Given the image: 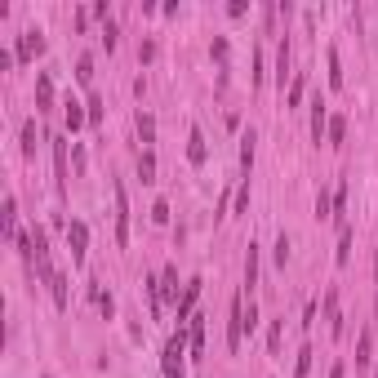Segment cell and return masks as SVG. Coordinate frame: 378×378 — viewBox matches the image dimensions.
I'll list each match as a JSON object with an SVG mask.
<instances>
[{
    "mask_svg": "<svg viewBox=\"0 0 378 378\" xmlns=\"http://www.w3.org/2000/svg\"><path fill=\"white\" fill-rule=\"evenodd\" d=\"M183 352H187V329H174L169 343H165V356H160L165 378H183Z\"/></svg>",
    "mask_w": 378,
    "mask_h": 378,
    "instance_id": "6da1fadb",
    "label": "cell"
},
{
    "mask_svg": "<svg viewBox=\"0 0 378 378\" xmlns=\"http://www.w3.org/2000/svg\"><path fill=\"white\" fill-rule=\"evenodd\" d=\"M245 343V294L232 298V325H227V352H241Z\"/></svg>",
    "mask_w": 378,
    "mask_h": 378,
    "instance_id": "7a4b0ae2",
    "label": "cell"
},
{
    "mask_svg": "<svg viewBox=\"0 0 378 378\" xmlns=\"http://www.w3.org/2000/svg\"><path fill=\"white\" fill-rule=\"evenodd\" d=\"M67 249H71V263L80 267L85 254H89V227L85 223H67Z\"/></svg>",
    "mask_w": 378,
    "mask_h": 378,
    "instance_id": "3957f363",
    "label": "cell"
},
{
    "mask_svg": "<svg viewBox=\"0 0 378 378\" xmlns=\"http://www.w3.org/2000/svg\"><path fill=\"white\" fill-rule=\"evenodd\" d=\"M111 192H116V245H129V196H125V183H116Z\"/></svg>",
    "mask_w": 378,
    "mask_h": 378,
    "instance_id": "277c9868",
    "label": "cell"
},
{
    "mask_svg": "<svg viewBox=\"0 0 378 378\" xmlns=\"http://www.w3.org/2000/svg\"><path fill=\"white\" fill-rule=\"evenodd\" d=\"M196 298H201V276H192V280L183 285V298H178V329H187V320L196 316V311H192Z\"/></svg>",
    "mask_w": 378,
    "mask_h": 378,
    "instance_id": "5b68a950",
    "label": "cell"
},
{
    "mask_svg": "<svg viewBox=\"0 0 378 378\" xmlns=\"http://www.w3.org/2000/svg\"><path fill=\"white\" fill-rule=\"evenodd\" d=\"M41 49H45V36L36 32V27H32V32H23V41H18V63H32Z\"/></svg>",
    "mask_w": 378,
    "mask_h": 378,
    "instance_id": "8992f818",
    "label": "cell"
},
{
    "mask_svg": "<svg viewBox=\"0 0 378 378\" xmlns=\"http://www.w3.org/2000/svg\"><path fill=\"white\" fill-rule=\"evenodd\" d=\"M187 347H192L196 361L205 356V316H192V320H187Z\"/></svg>",
    "mask_w": 378,
    "mask_h": 378,
    "instance_id": "52a82bcc",
    "label": "cell"
},
{
    "mask_svg": "<svg viewBox=\"0 0 378 378\" xmlns=\"http://www.w3.org/2000/svg\"><path fill=\"white\" fill-rule=\"evenodd\" d=\"M54 107V76L41 71L36 76V111H49Z\"/></svg>",
    "mask_w": 378,
    "mask_h": 378,
    "instance_id": "ba28073f",
    "label": "cell"
},
{
    "mask_svg": "<svg viewBox=\"0 0 378 378\" xmlns=\"http://www.w3.org/2000/svg\"><path fill=\"white\" fill-rule=\"evenodd\" d=\"M205 156H210V147H205V134L201 129H187V160H192V165H205Z\"/></svg>",
    "mask_w": 378,
    "mask_h": 378,
    "instance_id": "9c48e42d",
    "label": "cell"
},
{
    "mask_svg": "<svg viewBox=\"0 0 378 378\" xmlns=\"http://www.w3.org/2000/svg\"><path fill=\"white\" fill-rule=\"evenodd\" d=\"M54 143V174H58V192H67V143L63 138H49Z\"/></svg>",
    "mask_w": 378,
    "mask_h": 378,
    "instance_id": "30bf717a",
    "label": "cell"
},
{
    "mask_svg": "<svg viewBox=\"0 0 378 378\" xmlns=\"http://www.w3.org/2000/svg\"><path fill=\"white\" fill-rule=\"evenodd\" d=\"M160 298L178 307V298H183V294H178V267H165V271H160Z\"/></svg>",
    "mask_w": 378,
    "mask_h": 378,
    "instance_id": "8fae6325",
    "label": "cell"
},
{
    "mask_svg": "<svg viewBox=\"0 0 378 378\" xmlns=\"http://www.w3.org/2000/svg\"><path fill=\"white\" fill-rule=\"evenodd\" d=\"M329 129V111H325V98L316 93V102H311V138L320 143V134Z\"/></svg>",
    "mask_w": 378,
    "mask_h": 378,
    "instance_id": "7c38bea8",
    "label": "cell"
},
{
    "mask_svg": "<svg viewBox=\"0 0 378 378\" xmlns=\"http://www.w3.org/2000/svg\"><path fill=\"white\" fill-rule=\"evenodd\" d=\"M325 316H329V334H343V316H338V289H325Z\"/></svg>",
    "mask_w": 378,
    "mask_h": 378,
    "instance_id": "4fadbf2b",
    "label": "cell"
},
{
    "mask_svg": "<svg viewBox=\"0 0 378 378\" xmlns=\"http://www.w3.org/2000/svg\"><path fill=\"white\" fill-rule=\"evenodd\" d=\"M258 285V245L249 241V254H245V294H254Z\"/></svg>",
    "mask_w": 378,
    "mask_h": 378,
    "instance_id": "5bb4252c",
    "label": "cell"
},
{
    "mask_svg": "<svg viewBox=\"0 0 378 378\" xmlns=\"http://www.w3.org/2000/svg\"><path fill=\"white\" fill-rule=\"evenodd\" d=\"M254 151H258V134H245L241 138V169H245V178H249V169H254Z\"/></svg>",
    "mask_w": 378,
    "mask_h": 378,
    "instance_id": "9a60e30c",
    "label": "cell"
},
{
    "mask_svg": "<svg viewBox=\"0 0 378 378\" xmlns=\"http://www.w3.org/2000/svg\"><path fill=\"white\" fill-rule=\"evenodd\" d=\"M347 258H352V227H338V249H334V263L338 267H347Z\"/></svg>",
    "mask_w": 378,
    "mask_h": 378,
    "instance_id": "2e32d148",
    "label": "cell"
},
{
    "mask_svg": "<svg viewBox=\"0 0 378 378\" xmlns=\"http://www.w3.org/2000/svg\"><path fill=\"white\" fill-rule=\"evenodd\" d=\"M63 116H67V129L76 134V129H80L85 120H89V111H80V102H76V98H67V102H63Z\"/></svg>",
    "mask_w": 378,
    "mask_h": 378,
    "instance_id": "e0dca14e",
    "label": "cell"
},
{
    "mask_svg": "<svg viewBox=\"0 0 378 378\" xmlns=\"http://www.w3.org/2000/svg\"><path fill=\"white\" fill-rule=\"evenodd\" d=\"M0 227H5V236H9V241H18V205H14V196L5 201V214H0Z\"/></svg>",
    "mask_w": 378,
    "mask_h": 378,
    "instance_id": "ac0fdd59",
    "label": "cell"
},
{
    "mask_svg": "<svg viewBox=\"0 0 378 378\" xmlns=\"http://www.w3.org/2000/svg\"><path fill=\"white\" fill-rule=\"evenodd\" d=\"M370 356H374V338H370V329H365V334L356 338V370H365V365H370Z\"/></svg>",
    "mask_w": 378,
    "mask_h": 378,
    "instance_id": "d6986e66",
    "label": "cell"
},
{
    "mask_svg": "<svg viewBox=\"0 0 378 378\" xmlns=\"http://www.w3.org/2000/svg\"><path fill=\"white\" fill-rule=\"evenodd\" d=\"M285 76H289V41H280V54H276V85L285 89Z\"/></svg>",
    "mask_w": 378,
    "mask_h": 378,
    "instance_id": "ffe728a7",
    "label": "cell"
},
{
    "mask_svg": "<svg viewBox=\"0 0 378 378\" xmlns=\"http://www.w3.org/2000/svg\"><path fill=\"white\" fill-rule=\"evenodd\" d=\"M89 298H93V302H98V311H102V316H107V320H111V311H116V302H111V294H107V289H98V285H89Z\"/></svg>",
    "mask_w": 378,
    "mask_h": 378,
    "instance_id": "44dd1931",
    "label": "cell"
},
{
    "mask_svg": "<svg viewBox=\"0 0 378 378\" xmlns=\"http://www.w3.org/2000/svg\"><path fill=\"white\" fill-rule=\"evenodd\" d=\"M23 156H36V120H23Z\"/></svg>",
    "mask_w": 378,
    "mask_h": 378,
    "instance_id": "7402d4cb",
    "label": "cell"
},
{
    "mask_svg": "<svg viewBox=\"0 0 378 378\" xmlns=\"http://www.w3.org/2000/svg\"><path fill=\"white\" fill-rule=\"evenodd\" d=\"M49 289H54V302H58V307H67V276H63V271H54Z\"/></svg>",
    "mask_w": 378,
    "mask_h": 378,
    "instance_id": "603a6c76",
    "label": "cell"
},
{
    "mask_svg": "<svg viewBox=\"0 0 378 378\" xmlns=\"http://www.w3.org/2000/svg\"><path fill=\"white\" fill-rule=\"evenodd\" d=\"M138 138H143V143H156V120H151L147 111H138Z\"/></svg>",
    "mask_w": 378,
    "mask_h": 378,
    "instance_id": "cb8c5ba5",
    "label": "cell"
},
{
    "mask_svg": "<svg viewBox=\"0 0 378 378\" xmlns=\"http://www.w3.org/2000/svg\"><path fill=\"white\" fill-rule=\"evenodd\" d=\"M343 134H347V120L343 116H329V129H325V138H329V143H343Z\"/></svg>",
    "mask_w": 378,
    "mask_h": 378,
    "instance_id": "d4e9b609",
    "label": "cell"
},
{
    "mask_svg": "<svg viewBox=\"0 0 378 378\" xmlns=\"http://www.w3.org/2000/svg\"><path fill=\"white\" fill-rule=\"evenodd\" d=\"M138 174H143V183H156V156H151V151L138 156Z\"/></svg>",
    "mask_w": 378,
    "mask_h": 378,
    "instance_id": "484cf974",
    "label": "cell"
},
{
    "mask_svg": "<svg viewBox=\"0 0 378 378\" xmlns=\"http://www.w3.org/2000/svg\"><path fill=\"white\" fill-rule=\"evenodd\" d=\"M76 80H80V85L93 80V58H89V54H80V63H76Z\"/></svg>",
    "mask_w": 378,
    "mask_h": 378,
    "instance_id": "4316f807",
    "label": "cell"
},
{
    "mask_svg": "<svg viewBox=\"0 0 378 378\" xmlns=\"http://www.w3.org/2000/svg\"><path fill=\"white\" fill-rule=\"evenodd\" d=\"M329 85L343 89V71H338V49H329Z\"/></svg>",
    "mask_w": 378,
    "mask_h": 378,
    "instance_id": "83f0119b",
    "label": "cell"
},
{
    "mask_svg": "<svg viewBox=\"0 0 378 378\" xmlns=\"http://www.w3.org/2000/svg\"><path fill=\"white\" fill-rule=\"evenodd\" d=\"M280 334H285V320H276V325L267 329V347H271V356L280 352Z\"/></svg>",
    "mask_w": 378,
    "mask_h": 378,
    "instance_id": "f1b7e54d",
    "label": "cell"
},
{
    "mask_svg": "<svg viewBox=\"0 0 378 378\" xmlns=\"http://www.w3.org/2000/svg\"><path fill=\"white\" fill-rule=\"evenodd\" d=\"M307 370H311V347H302V352H298V365H294V378H307Z\"/></svg>",
    "mask_w": 378,
    "mask_h": 378,
    "instance_id": "f546056e",
    "label": "cell"
},
{
    "mask_svg": "<svg viewBox=\"0 0 378 378\" xmlns=\"http://www.w3.org/2000/svg\"><path fill=\"white\" fill-rule=\"evenodd\" d=\"M285 102H289V111H294V107H298V102H302V80H294V85H289V93H285Z\"/></svg>",
    "mask_w": 378,
    "mask_h": 378,
    "instance_id": "4dcf8cb0",
    "label": "cell"
},
{
    "mask_svg": "<svg viewBox=\"0 0 378 378\" xmlns=\"http://www.w3.org/2000/svg\"><path fill=\"white\" fill-rule=\"evenodd\" d=\"M236 210L249 214V183H241V192H236Z\"/></svg>",
    "mask_w": 378,
    "mask_h": 378,
    "instance_id": "1f68e13d",
    "label": "cell"
},
{
    "mask_svg": "<svg viewBox=\"0 0 378 378\" xmlns=\"http://www.w3.org/2000/svg\"><path fill=\"white\" fill-rule=\"evenodd\" d=\"M329 210H334V201L320 192V196H316V219H329Z\"/></svg>",
    "mask_w": 378,
    "mask_h": 378,
    "instance_id": "d6a6232c",
    "label": "cell"
},
{
    "mask_svg": "<svg viewBox=\"0 0 378 378\" xmlns=\"http://www.w3.org/2000/svg\"><path fill=\"white\" fill-rule=\"evenodd\" d=\"M151 223H169V205H165V201L151 205Z\"/></svg>",
    "mask_w": 378,
    "mask_h": 378,
    "instance_id": "836d02e7",
    "label": "cell"
},
{
    "mask_svg": "<svg viewBox=\"0 0 378 378\" xmlns=\"http://www.w3.org/2000/svg\"><path fill=\"white\" fill-rule=\"evenodd\" d=\"M102 45H107V54L116 49V23H107V32H102Z\"/></svg>",
    "mask_w": 378,
    "mask_h": 378,
    "instance_id": "e575fe53",
    "label": "cell"
},
{
    "mask_svg": "<svg viewBox=\"0 0 378 378\" xmlns=\"http://www.w3.org/2000/svg\"><path fill=\"white\" fill-rule=\"evenodd\" d=\"M285 258H289V241L280 236V241H276V263H280V267H285Z\"/></svg>",
    "mask_w": 378,
    "mask_h": 378,
    "instance_id": "d590c367",
    "label": "cell"
},
{
    "mask_svg": "<svg viewBox=\"0 0 378 378\" xmlns=\"http://www.w3.org/2000/svg\"><path fill=\"white\" fill-rule=\"evenodd\" d=\"M98 120H102V102L89 98V125H98Z\"/></svg>",
    "mask_w": 378,
    "mask_h": 378,
    "instance_id": "8d00e7d4",
    "label": "cell"
},
{
    "mask_svg": "<svg viewBox=\"0 0 378 378\" xmlns=\"http://www.w3.org/2000/svg\"><path fill=\"white\" fill-rule=\"evenodd\" d=\"M138 58H143V63H151V58H156V45H151V41H143V49H138Z\"/></svg>",
    "mask_w": 378,
    "mask_h": 378,
    "instance_id": "74e56055",
    "label": "cell"
},
{
    "mask_svg": "<svg viewBox=\"0 0 378 378\" xmlns=\"http://www.w3.org/2000/svg\"><path fill=\"white\" fill-rule=\"evenodd\" d=\"M329 378H347V370H343V361H338L334 370H329Z\"/></svg>",
    "mask_w": 378,
    "mask_h": 378,
    "instance_id": "f35d334b",
    "label": "cell"
},
{
    "mask_svg": "<svg viewBox=\"0 0 378 378\" xmlns=\"http://www.w3.org/2000/svg\"><path fill=\"white\" fill-rule=\"evenodd\" d=\"M374 271H378V254H374Z\"/></svg>",
    "mask_w": 378,
    "mask_h": 378,
    "instance_id": "ab89813d",
    "label": "cell"
},
{
    "mask_svg": "<svg viewBox=\"0 0 378 378\" xmlns=\"http://www.w3.org/2000/svg\"><path fill=\"white\" fill-rule=\"evenodd\" d=\"M45 378H54V374H45Z\"/></svg>",
    "mask_w": 378,
    "mask_h": 378,
    "instance_id": "60d3db41",
    "label": "cell"
},
{
    "mask_svg": "<svg viewBox=\"0 0 378 378\" xmlns=\"http://www.w3.org/2000/svg\"><path fill=\"white\" fill-rule=\"evenodd\" d=\"M374 378H378V370H374Z\"/></svg>",
    "mask_w": 378,
    "mask_h": 378,
    "instance_id": "b9f144b4",
    "label": "cell"
}]
</instances>
